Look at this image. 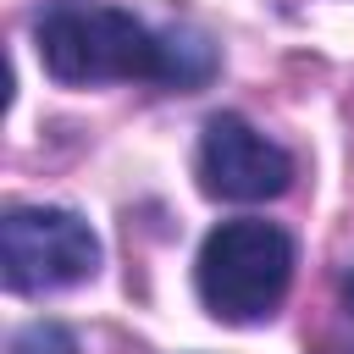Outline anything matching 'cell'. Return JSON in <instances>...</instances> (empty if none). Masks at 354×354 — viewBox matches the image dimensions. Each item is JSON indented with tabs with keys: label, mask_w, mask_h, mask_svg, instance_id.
<instances>
[{
	"label": "cell",
	"mask_w": 354,
	"mask_h": 354,
	"mask_svg": "<svg viewBox=\"0 0 354 354\" xmlns=\"http://www.w3.org/2000/svg\"><path fill=\"white\" fill-rule=\"evenodd\" d=\"M199 188L232 205L282 199L293 188V155L260 127H249L238 111H221L199 133Z\"/></svg>",
	"instance_id": "obj_4"
},
{
	"label": "cell",
	"mask_w": 354,
	"mask_h": 354,
	"mask_svg": "<svg viewBox=\"0 0 354 354\" xmlns=\"http://www.w3.org/2000/svg\"><path fill=\"white\" fill-rule=\"evenodd\" d=\"M33 50L44 72L66 88L94 83H166V88H199L216 77V44L199 28L155 33L122 6H88L61 0L33 22Z\"/></svg>",
	"instance_id": "obj_1"
},
{
	"label": "cell",
	"mask_w": 354,
	"mask_h": 354,
	"mask_svg": "<svg viewBox=\"0 0 354 354\" xmlns=\"http://www.w3.org/2000/svg\"><path fill=\"white\" fill-rule=\"evenodd\" d=\"M293 266H299V249L277 221L238 216L205 232L194 260V288L216 321L249 326L277 315V304L293 288Z\"/></svg>",
	"instance_id": "obj_2"
},
{
	"label": "cell",
	"mask_w": 354,
	"mask_h": 354,
	"mask_svg": "<svg viewBox=\"0 0 354 354\" xmlns=\"http://www.w3.org/2000/svg\"><path fill=\"white\" fill-rule=\"evenodd\" d=\"M100 271L94 227L66 205H17L0 216V277L11 293L39 299L77 288Z\"/></svg>",
	"instance_id": "obj_3"
},
{
	"label": "cell",
	"mask_w": 354,
	"mask_h": 354,
	"mask_svg": "<svg viewBox=\"0 0 354 354\" xmlns=\"http://www.w3.org/2000/svg\"><path fill=\"white\" fill-rule=\"evenodd\" d=\"M6 354H83V348H77L72 326H61V321H28V326H17V337H11Z\"/></svg>",
	"instance_id": "obj_5"
}]
</instances>
